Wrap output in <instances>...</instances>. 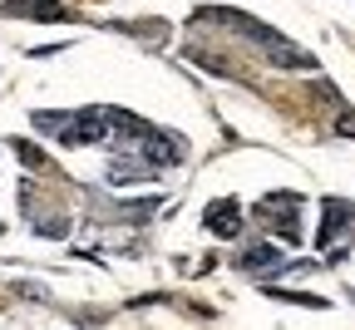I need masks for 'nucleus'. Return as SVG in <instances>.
<instances>
[{"mask_svg": "<svg viewBox=\"0 0 355 330\" xmlns=\"http://www.w3.org/2000/svg\"><path fill=\"white\" fill-rule=\"evenodd\" d=\"M261 44H266V60L282 64V69H316V55L296 50V44H291V40H282L277 30H266V35H261Z\"/></svg>", "mask_w": 355, "mask_h": 330, "instance_id": "1", "label": "nucleus"}, {"mask_svg": "<svg viewBox=\"0 0 355 330\" xmlns=\"http://www.w3.org/2000/svg\"><path fill=\"white\" fill-rule=\"evenodd\" d=\"M202 227L212 232V237H237V232H242V207L232 198H222V202H212L202 212Z\"/></svg>", "mask_w": 355, "mask_h": 330, "instance_id": "2", "label": "nucleus"}, {"mask_svg": "<svg viewBox=\"0 0 355 330\" xmlns=\"http://www.w3.org/2000/svg\"><path fill=\"white\" fill-rule=\"evenodd\" d=\"M355 217V207L350 202H340V198H326V222H321V232H316V242L321 247H331L336 237H340V227Z\"/></svg>", "mask_w": 355, "mask_h": 330, "instance_id": "3", "label": "nucleus"}, {"mask_svg": "<svg viewBox=\"0 0 355 330\" xmlns=\"http://www.w3.org/2000/svg\"><path fill=\"white\" fill-rule=\"evenodd\" d=\"M272 266H282V252L277 247H247L237 257V271H272Z\"/></svg>", "mask_w": 355, "mask_h": 330, "instance_id": "4", "label": "nucleus"}, {"mask_svg": "<svg viewBox=\"0 0 355 330\" xmlns=\"http://www.w3.org/2000/svg\"><path fill=\"white\" fill-rule=\"evenodd\" d=\"M266 296L291 301V306H306V311H326V301H321V296H306V291H277V286H266Z\"/></svg>", "mask_w": 355, "mask_h": 330, "instance_id": "5", "label": "nucleus"}, {"mask_svg": "<svg viewBox=\"0 0 355 330\" xmlns=\"http://www.w3.org/2000/svg\"><path fill=\"white\" fill-rule=\"evenodd\" d=\"M15 153H20V163H25V168H44V153H40V148H30V144H15Z\"/></svg>", "mask_w": 355, "mask_h": 330, "instance_id": "6", "label": "nucleus"}, {"mask_svg": "<svg viewBox=\"0 0 355 330\" xmlns=\"http://www.w3.org/2000/svg\"><path fill=\"white\" fill-rule=\"evenodd\" d=\"M336 133H340V138H355V114H340V119H336Z\"/></svg>", "mask_w": 355, "mask_h": 330, "instance_id": "7", "label": "nucleus"}]
</instances>
